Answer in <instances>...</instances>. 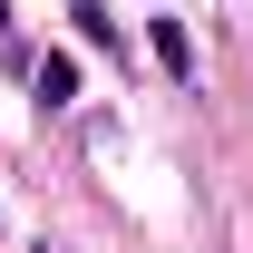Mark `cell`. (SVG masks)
<instances>
[{"instance_id":"6da1fadb","label":"cell","mask_w":253,"mask_h":253,"mask_svg":"<svg viewBox=\"0 0 253 253\" xmlns=\"http://www.w3.org/2000/svg\"><path fill=\"white\" fill-rule=\"evenodd\" d=\"M146 39H156V68H166V78H195V30H185V20H146Z\"/></svg>"},{"instance_id":"7a4b0ae2","label":"cell","mask_w":253,"mask_h":253,"mask_svg":"<svg viewBox=\"0 0 253 253\" xmlns=\"http://www.w3.org/2000/svg\"><path fill=\"white\" fill-rule=\"evenodd\" d=\"M30 88H39V107H68V97H78V59H68V49H49V59L30 68Z\"/></svg>"},{"instance_id":"3957f363","label":"cell","mask_w":253,"mask_h":253,"mask_svg":"<svg viewBox=\"0 0 253 253\" xmlns=\"http://www.w3.org/2000/svg\"><path fill=\"white\" fill-rule=\"evenodd\" d=\"M68 20H78L97 49H117V20H107V0H68Z\"/></svg>"},{"instance_id":"277c9868","label":"cell","mask_w":253,"mask_h":253,"mask_svg":"<svg viewBox=\"0 0 253 253\" xmlns=\"http://www.w3.org/2000/svg\"><path fill=\"white\" fill-rule=\"evenodd\" d=\"M0 39H10V0H0Z\"/></svg>"},{"instance_id":"5b68a950","label":"cell","mask_w":253,"mask_h":253,"mask_svg":"<svg viewBox=\"0 0 253 253\" xmlns=\"http://www.w3.org/2000/svg\"><path fill=\"white\" fill-rule=\"evenodd\" d=\"M39 253H49V244H39Z\"/></svg>"}]
</instances>
